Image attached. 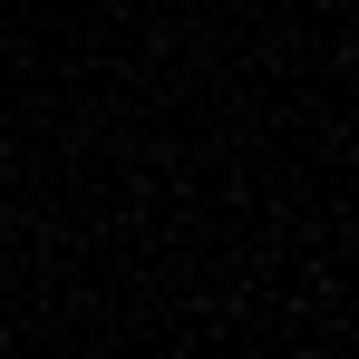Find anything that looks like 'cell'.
I'll return each instance as SVG.
<instances>
[]
</instances>
